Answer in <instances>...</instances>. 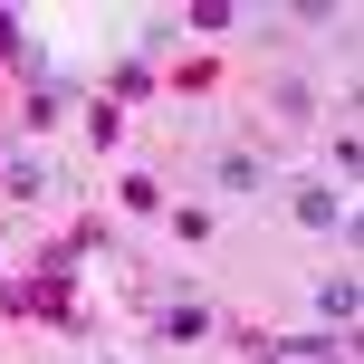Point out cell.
I'll return each instance as SVG.
<instances>
[{
	"mask_svg": "<svg viewBox=\"0 0 364 364\" xmlns=\"http://www.w3.org/2000/svg\"><path fill=\"white\" fill-rule=\"evenodd\" d=\"M297 220H316V230L336 220V192H326V182H297Z\"/></svg>",
	"mask_w": 364,
	"mask_h": 364,
	"instance_id": "obj_1",
	"label": "cell"
},
{
	"mask_svg": "<svg viewBox=\"0 0 364 364\" xmlns=\"http://www.w3.org/2000/svg\"><path fill=\"white\" fill-rule=\"evenodd\" d=\"M259 173H269V164H250V154H220V182H230V192H259Z\"/></svg>",
	"mask_w": 364,
	"mask_h": 364,
	"instance_id": "obj_2",
	"label": "cell"
}]
</instances>
